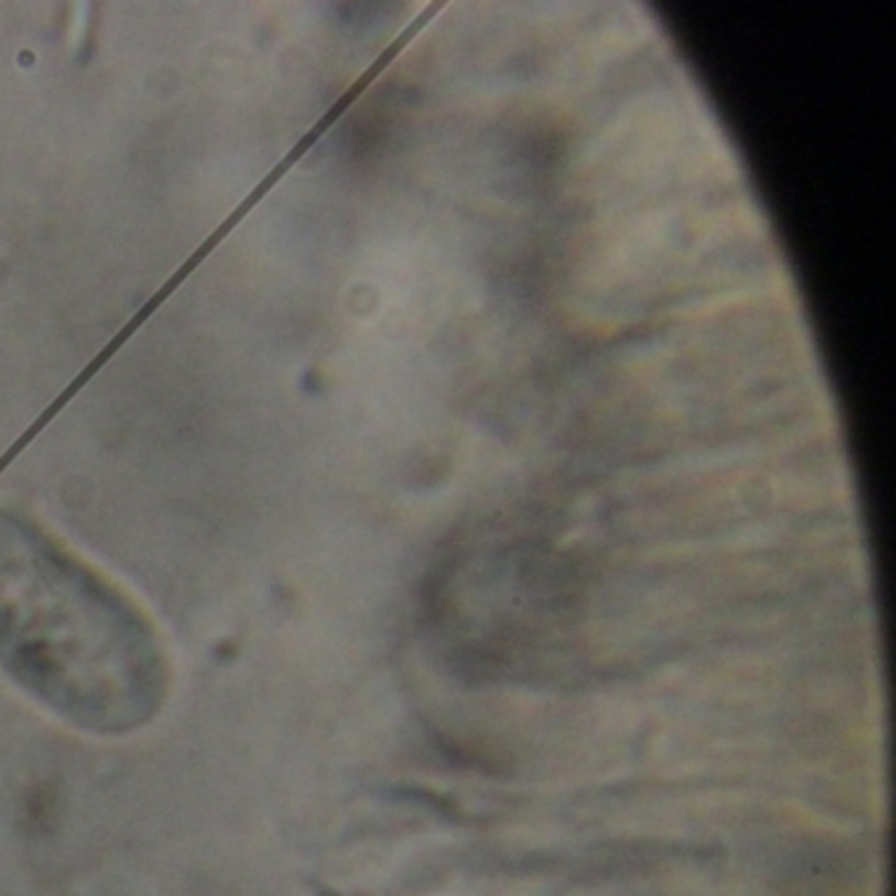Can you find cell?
<instances>
[{
  "mask_svg": "<svg viewBox=\"0 0 896 896\" xmlns=\"http://www.w3.org/2000/svg\"><path fill=\"white\" fill-rule=\"evenodd\" d=\"M0 665L58 715L103 734L145 723L166 692L150 623L22 529H0Z\"/></svg>",
  "mask_w": 896,
  "mask_h": 896,
  "instance_id": "obj_1",
  "label": "cell"
}]
</instances>
